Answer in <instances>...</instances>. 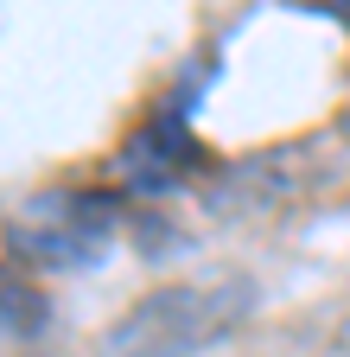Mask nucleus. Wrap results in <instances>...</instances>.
I'll return each instance as SVG.
<instances>
[{
	"instance_id": "nucleus-1",
	"label": "nucleus",
	"mask_w": 350,
	"mask_h": 357,
	"mask_svg": "<svg viewBox=\"0 0 350 357\" xmlns=\"http://www.w3.org/2000/svg\"><path fill=\"white\" fill-rule=\"evenodd\" d=\"M261 306L255 275H210V281H166L141 294L102 332L109 357H204L230 344Z\"/></svg>"
},
{
	"instance_id": "nucleus-3",
	"label": "nucleus",
	"mask_w": 350,
	"mask_h": 357,
	"mask_svg": "<svg viewBox=\"0 0 350 357\" xmlns=\"http://www.w3.org/2000/svg\"><path fill=\"white\" fill-rule=\"evenodd\" d=\"M204 89V77H191L172 102H159L134 134L121 141L115 153V172H121V185L127 192H141V198H159V192H179L185 178L204 172V147H198V134H191V96Z\"/></svg>"
},
{
	"instance_id": "nucleus-2",
	"label": "nucleus",
	"mask_w": 350,
	"mask_h": 357,
	"mask_svg": "<svg viewBox=\"0 0 350 357\" xmlns=\"http://www.w3.org/2000/svg\"><path fill=\"white\" fill-rule=\"evenodd\" d=\"M121 236V198L96 192V185H51V192H32L13 223H7V249L13 261L32 268H96Z\"/></svg>"
},
{
	"instance_id": "nucleus-4",
	"label": "nucleus",
	"mask_w": 350,
	"mask_h": 357,
	"mask_svg": "<svg viewBox=\"0 0 350 357\" xmlns=\"http://www.w3.org/2000/svg\"><path fill=\"white\" fill-rule=\"evenodd\" d=\"M312 185L305 147H274V153H242L230 166H216L204 178V211L216 217H255V211H280Z\"/></svg>"
},
{
	"instance_id": "nucleus-5",
	"label": "nucleus",
	"mask_w": 350,
	"mask_h": 357,
	"mask_svg": "<svg viewBox=\"0 0 350 357\" xmlns=\"http://www.w3.org/2000/svg\"><path fill=\"white\" fill-rule=\"evenodd\" d=\"M7 338L19 344V338H38L45 332V294H38L32 281H19V268H7Z\"/></svg>"
},
{
	"instance_id": "nucleus-6",
	"label": "nucleus",
	"mask_w": 350,
	"mask_h": 357,
	"mask_svg": "<svg viewBox=\"0 0 350 357\" xmlns=\"http://www.w3.org/2000/svg\"><path fill=\"white\" fill-rule=\"evenodd\" d=\"M337 13H344V26H350V0H337Z\"/></svg>"
},
{
	"instance_id": "nucleus-7",
	"label": "nucleus",
	"mask_w": 350,
	"mask_h": 357,
	"mask_svg": "<svg viewBox=\"0 0 350 357\" xmlns=\"http://www.w3.org/2000/svg\"><path fill=\"white\" fill-rule=\"evenodd\" d=\"M344 134H350V109H344Z\"/></svg>"
}]
</instances>
